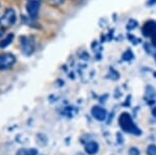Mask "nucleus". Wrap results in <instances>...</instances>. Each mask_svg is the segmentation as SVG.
Listing matches in <instances>:
<instances>
[{"mask_svg":"<svg viewBox=\"0 0 156 155\" xmlns=\"http://www.w3.org/2000/svg\"><path fill=\"white\" fill-rule=\"evenodd\" d=\"M17 21V15L16 12L12 9H7L4 12L3 16L0 18V24L4 27V28H9V27L14 26Z\"/></svg>","mask_w":156,"mask_h":155,"instance_id":"f03ea898","label":"nucleus"},{"mask_svg":"<svg viewBox=\"0 0 156 155\" xmlns=\"http://www.w3.org/2000/svg\"><path fill=\"white\" fill-rule=\"evenodd\" d=\"M152 114H153V117L156 118V107H154V108L152 109Z\"/></svg>","mask_w":156,"mask_h":155,"instance_id":"a211bd4d","label":"nucleus"},{"mask_svg":"<svg viewBox=\"0 0 156 155\" xmlns=\"http://www.w3.org/2000/svg\"><path fill=\"white\" fill-rule=\"evenodd\" d=\"M16 155H37V150L31 148V149H21L17 152Z\"/></svg>","mask_w":156,"mask_h":155,"instance_id":"1a4fd4ad","label":"nucleus"},{"mask_svg":"<svg viewBox=\"0 0 156 155\" xmlns=\"http://www.w3.org/2000/svg\"><path fill=\"white\" fill-rule=\"evenodd\" d=\"M4 33H5V28H4L1 24H0V40L4 37Z\"/></svg>","mask_w":156,"mask_h":155,"instance_id":"dca6fc26","label":"nucleus"},{"mask_svg":"<svg viewBox=\"0 0 156 155\" xmlns=\"http://www.w3.org/2000/svg\"><path fill=\"white\" fill-rule=\"evenodd\" d=\"M133 57H134V55H133L131 50H127V51L124 52V54H123V59H124V61H131Z\"/></svg>","mask_w":156,"mask_h":155,"instance_id":"9b49d317","label":"nucleus"},{"mask_svg":"<svg viewBox=\"0 0 156 155\" xmlns=\"http://www.w3.org/2000/svg\"><path fill=\"white\" fill-rule=\"evenodd\" d=\"M136 25H137V23L134 21V20H130V21L128 22L127 28H128V29H134L135 27H136Z\"/></svg>","mask_w":156,"mask_h":155,"instance_id":"4468645a","label":"nucleus"},{"mask_svg":"<svg viewBox=\"0 0 156 155\" xmlns=\"http://www.w3.org/2000/svg\"><path fill=\"white\" fill-rule=\"evenodd\" d=\"M16 62V57L12 53L0 54V70L11 69Z\"/></svg>","mask_w":156,"mask_h":155,"instance_id":"7ed1b4c3","label":"nucleus"},{"mask_svg":"<svg viewBox=\"0 0 156 155\" xmlns=\"http://www.w3.org/2000/svg\"><path fill=\"white\" fill-rule=\"evenodd\" d=\"M140 150L137 148H131L129 150V155H140Z\"/></svg>","mask_w":156,"mask_h":155,"instance_id":"2eb2a0df","label":"nucleus"},{"mask_svg":"<svg viewBox=\"0 0 156 155\" xmlns=\"http://www.w3.org/2000/svg\"><path fill=\"white\" fill-rule=\"evenodd\" d=\"M29 1V0H28ZM44 1L48 2L49 4H51V5H58V4L62 3L64 0H44Z\"/></svg>","mask_w":156,"mask_h":155,"instance_id":"ddd939ff","label":"nucleus"},{"mask_svg":"<svg viewBox=\"0 0 156 155\" xmlns=\"http://www.w3.org/2000/svg\"><path fill=\"white\" fill-rule=\"evenodd\" d=\"M12 40H14V34H12V33L9 34V36H7L5 39H4L1 43H0V47H2V48H3V47L9 46V45L12 42Z\"/></svg>","mask_w":156,"mask_h":155,"instance_id":"9d476101","label":"nucleus"},{"mask_svg":"<svg viewBox=\"0 0 156 155\" xmlns=\"http://www.w3.org/2000/svg\"><path fill=\"white\" fill-rule=\"evenodd\" d=\"M85 152L89 155H94L99 151V145L97 142L95 141H90L87 145H85Z\"/></svg>","mask_w":156,"mask_h":155,"instance_id":"6e6552de","label":"nucleus"},{"mask_svg":"<svg viewBox=\"0 0 156 155\" xmlns=\"http://www.w3.org/2000/svg\"><path fill=\"white\" fill-rule=\"evenodd\" d=\"M40 7H41V3H40V0H29L26 4L27 12L31 18H36L39 15Z\"/></svg>","mask_w":156,"mask_h":155,"instance_id":"39448f33","label":"nucleus"},{"mask_svg":"<svg viewBox=\"0 0 156 155\" xmlns=\"http://www.w3.org/2000/svg\"><path fill=\"white\" fill-rule=\"evenodd\" d=\"M148 155H156V146L155 145H149L147 148Z\"/></svg>","mask_w":156,"mask_h":155,"instance_id":"f8f14e48","label":"nucleus"},{"mask_svg":"<svg viewBox=\"0 0 156 155\" xmlns=\"http://www.w3.org/2000/svg\"><path fill=\"white\" fill-rule=\"evenodd\" d=\"M20 44H21L22 51L25 55H30L34 50V43L32 39L28 37H22L20 39Z\"/></svg>","mask_w":156,"mask_h":155,"instance_id":"20e7f679","label":"nucleus"},{"mask_svg":"<svg viewBox=\"0 0 156 155\" xmlns=\"http://www.w3.org/2000/svg\"><path fill=\"white\" fill-rule=\"evenodd\" d=\"M143 34L145 37H151L156 34V22L153 20H149L147 21L143 27Z\"/></svg>","mask_w":156,"mask_h":155,"instance_id":"423d86ee","label":"nucleus"},{"mask_svg":"<svg viewBox=\"0 0 156 155\" xmlns=\"http://www.w3.org/2000/svg\"><path fill=\"white\" fill-rule=\"evenodd\" d=\"M92 116L98 121H104L107 117V111L101 106H94L92 108Z\"/></svg>","mask_w":156,"mask_h":155,"instance_id":"0eeeda50","label":"nucleus"},{"mask_svg":"<svg viewBox=\"0 0 156 155\" xmlns=\"http://www.w3.org/2000/svg\"><path fill=\"white\" fill-rule=\"evenodd\" d=\"M152 45H153V46H155V47H156V34H155V36H153V37H152Z\"/></svg>","mask_w":156,"mask_h":155,"instance_id":"f3484780","label":"nucleus"},{"mask_svg":"<svg viewBox=\"0 0 156 155\" xmlns=\"http://www.w3.org/2000/svg\"><path fill=\"white\" fill-rule=\"evenodd\" d=\"M119 125L122 128V130L127 132V133H131L133 136H140L142 134V130L135 125L131 116L128 112H123L120 114Z\"/></svg>","mask_w":156,"mask_h":155,"instance_id":"f257e3e1","label":"nucleus"}]
</instances>
